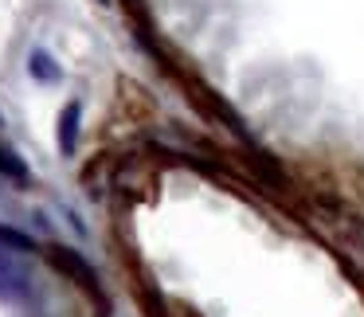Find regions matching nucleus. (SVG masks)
I'll list each match as a JSON object with an SVG mask.
<instances>
[{
	"label": "nucleus",
	"instance_id": "1",
	"mask_svg": "<svg viewBox=\"0 0 364 317\" xmlns=\"http://www.w3.org/2000/svg\"><path fill=\"white\" fill-rule=\"evenodd\" d=\"M48 254H51V262H55L63 274H71L75 282L82 286L87 294H95V298H102V290H98V278H95V270L87 267V262L79 259L75 251H67V247H48Z\"/></svg>",
	"mask_w": 364,
	"mask_h": 317
},
{
	"label": "nucleus",
	"instance_id": "4",
	"mask_svg": "<svg viewBox=\"0 0 364 317\" xmlns=\"http://www.w3.org/2000/svg\"><path fill=\"white\" fill-rule=\"evenodd\" d=\"M28 67H32V71H36V75H40V79H55V75H59V71H55V67H51V59H48V55H43V51H36V55H32V59H28Z\"/></svg>",
	"mask_w": 364,
	"mask_h": 317
},
{
	"label": "nucleus",
	"instance_id": "2",
	"mask_svg": "<svg viewBox=\"0 0 364 317\" xmlns=\"http://www.w3.org/2000/svg\"><path fill=\"white\" fill-rule=\"evenodd\" d=\"M75 137H79V102H71L67 114L59 118V145H63L67 153L75 149Z\"/></svg>",
	"mask_w": 364,
	"mask_h": 317
},
{
	"label": "nucleus",
	"instance_id": "3",
	"mask_svg": "<svg viewBox=\"0 0 364 317\" xmlns=\"http://www.w3.org/2000/svg\"><path fill=\"white\" fill-rule=\"evenodd\" d=\"M0 176H9V181H28V168L9 145H0Z\"/></svg>",
	"mask_w": 364,
	"mask_h": 317
}]
</instances>
